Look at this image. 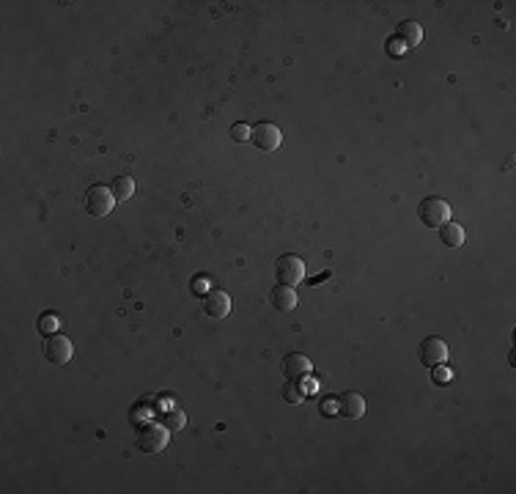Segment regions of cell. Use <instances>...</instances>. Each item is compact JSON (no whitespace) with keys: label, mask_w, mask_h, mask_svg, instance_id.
<instances>
[{"label":"cell","mask_w":516,"mask_h":494,"mask_svg":"<svg viewBox=\"0 0 516 494\" xmlns=\"http://www.w3.org/2000/svg\"><path fill=\"white\" fill-rule=\"evenodd\" d=\"M250 140H253L261 151H275V149H280V143H283V132H280V127H275L270 121H261L258 127L250 130Z\"/></svg>","instance_id":"cell-6"},{"label":"cell","mask_w":516,"mask_h":494,"mask_svg":"<svg viewBox=\"0 0 516 494\" xmlns=\"http://www.w3.org/2000/svg\"><path fill=\"white\" fill-rule=\"evenodd\" d=\"M203 314L212 316V318H225L231 314V297L225 292H209L203 297Z\"/></svg>","instance_id":"cell-9"},{"label":"cell","mask_w":516,"mask_h":494,"mask_svg":"<svg viewBox=\"0 0 516 494\" xmlns=\"http://www.w3.org/2000/svg\"><path fill=\"white\" fill-rule=\"evenodd\" d=\"M283 401H286V404H302V401H305V387L299 382H292V379H289V382L283 384Z\"/></svg>","instance_id":"cell-15"},{"label":"cell","mask_w":516,"mask_h":494,"mask_svg":"<svg viewBox=\"0 0 516 494\" xmlns=\"http://www.w3.org/2000/svg\"><path fill=\"white\" fill-rule=\"evenodd\" d=\"M431 371H434V382L437 384H448L450 382V371L445 368V365H434Z\"/></svg>","instance_id":"cell-18"},{"label":"cell","mask_w":516,"mask_h":494,"mask_svg":"<svg viewBox=\"0 0 516 494\" xmlns=\"http://www.w3.org/2000/svg\"><path fill=\"white\" fill-rule=\"evenodd\" d=\"M275 275L280 286H297L305 277V261L299 255H280L275 264Z\"/></svg>","instance_id":"cell-3"},{"label":"cell","mask_w":516,"mask_h":494,"mask_svg":"<svg viewBox=\"0 0 516 494\" xmlns=\"http://www.w3.org/2000/svg\"><path fill=\"white\" fill-rule=\"evenodd\" d=\"M231 137L234 140H250V127L247 124H234L231 127Z\"/></svg>","instance_id":"cell-19"},{"label":"cell","mask_w":516,"mask_h":494,"mask_svg":"<svg viewBox=\"0 0 516 494\" xmlns=\"http://www.w3.org/2000/svg\"><path fill=\"white\" fill-rule=\"evenodd\" d=\"M406 47L401 45V42H399V39H393V42H390V39H387V52H393V55H401V52H404Z\"/></svg>","instance_id":"cell-20"},{"label":"cell","mask_w":516,"mask_h":494,"mask_svg":"<svg viewBox=\"0 0 516 494\" xmlns=\"http://www.w3.org/2000/svg\"><path fill=\"white\" fill-rule=\"evenodd\" d=\"M311 360L305 357L302 352H292V355H286L283 357V377L286 379H292V382H297V379H302V377H308L311 374Z\"/></svg>","instance_id":"cell-8"},{"label":"cell","mask_w":516,"mask_h":494,"mask_svg":"<svg viewBox=\"0 0 516 494\" xmlns=\"http://www.w3.org/2000/svg\"><path fill=\"white\" fill-rule=\"evenodd\" d=\"M396 39L401 42V45L409 50V47H418L420 45V39H423V28L418 23H412V20H406V23L399 25V33H396Z\"/></svg>","instance_id":"cell-13"},{"label":"cell","mask_w":516,"mask_h":494,"mask_svg":"<svg viewBox=\"0 0 516 494\" xmlns=\"http://www.w3.org/2000/svg\"><path fill=\"white\" fill-rule=\"evenodd\" d=\"M418 357H420V362H423L426 368H434V365H445V360H448V346H445V340H442V338L428 335V338H423V340H420Z\"/></svg>","instance_id":"cell-5"},{"label":"cell","mask_w":516,"mask_h":494,"mask_svg":"<svg viewBox=\"0 0 516 494\" xmlns=\"http://www.w3.org/2000/svg\"><path fill=\"white\" fill-rule=\"evenodd\" d=\"M338 412L346 418V420H360L362 415H365V398L360 396V393H343V396H338Z\"/></svg>","instance_id":"cell-10"},{"label":"cell","mask_w":516,"mask_h":494,"mask_svg":"<svg viewBox=\"0 0 516 494\" xmlns=\"http://www.w3.org/2000/svg\"><path fill=\"white\" fill-rule=\"evenodd\" d=\"M168 440H171V431L165 426H157V423H149L137 431V448L143 453H159L168 445Z\"/></svg>","instance_id":"cell-4"},{"label":"cell","mask_w":516,"mask_h":494,"mask_svg":"<svg viewBox=\"0 0 516 494\" xmlns=\"http://www.w3.org/2000/svg\"><path fill=\"white\" fill-rule=\"evenodd\" d=\"M110 193L115 201H127V198L135 193V181L130 179V176H118V179L113 181Z\"/></svg>","instance_id":"cell-14"},{"label":"cell","mask_w":516,"mask_h":494,"mask_svg":"<svg viewBox=\"0 0 516 494\" xmlns=\"http://www.w3.org/2000/svg\"><path fill=\"white\" fill-rule=\"evenodd\" d=\"M270 302L280 311V314H289V311H294L297 308V292H294L292 286H275L270 294Z\"/></svg>","instance_id":"cell-11"},{"label":"cell","mask_w":516,"mask_h":494,"mask_svg":"<svg viewBox=\"0 0 516 494\" xmlns=\"http://www.w3.org/2000/svg\"><path fill=\"white\" fill-rule=\"evenodd\" d=\"M113 206H115V198H113V193L105 184H93V187L86 190V212H88L91 217L110 214Z\"/></svg>","instance_id":"cell-2"},{"label":"cell","mask_w":516,"mask_h":494,"mask_svg":"<svg viewBox=\"0 0 516 494\" xmlns=\"http://www.w3.org/2000/svg\"><path fill=\"white\" fill-rule=\"evenodd\" d=\"M45 357L52 362V365H64L71 360V340L67 335H58V333H52V335H47L45 340Z\"/></svg>","instance_id":"cell-7"},{"label":"cell","mask_w":516,"mask_h":494,"mask_svg":"<svg viewBox=\"0 0 516 494\" xmlns=\"http://www.w3.org/2000/svg\"><path fill=\"white\" fill-rule=\"evenodd\" d=\"M184 423H187V418H184V412H179V409H168L165 415H162V426L168 428V431H181L184 428Z\"/></svg>","instance_id":"cell-16"},{"label":"cell","mask_w":516,"mask_h":494,"mask_svg":"<svg viewBox=\"0 0 516 494\" xmlns=\"http://www.w3.org/2000/svg\"><path fill=\"white\" fill-rule=\"evenodd\" d=\"M440 242L445 247H461L464 245V228L459 223H453V220H448V223L440 225Z\"/></svg>","instance_id":"cell-12"},{"label":"cell","mask_w":516,"mask_h":494,"mask_svg":"<svg viewBox=\"0 0 516 494\" xmlns=\"http://www.w3.org/2000/svg\"><path fill=\"white\" fill-rule=\"evenodd\" d=\"M36 327H39V333H47V335H52V333L58 330V318H55L52 314H47L45 318H39V324H36Z\"/></svg>","instance_id":"cell-17"},{"label":"cell","mask_w":516,"mask_h":494,"mask_svg":"<svg viewBox=\"0 0 516 494\" xmlns=\"http://www.w3.org/2000/svg\"><path fill=\"white\" fill-rule=\"evenodd\" d=\"M418 217L426 228H440L442 223L450 220V203L442 201V198H423L420 206H418Z\"/></svg>","instance_id":"cell-1"}]
</instances>
